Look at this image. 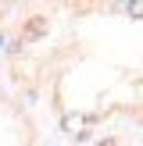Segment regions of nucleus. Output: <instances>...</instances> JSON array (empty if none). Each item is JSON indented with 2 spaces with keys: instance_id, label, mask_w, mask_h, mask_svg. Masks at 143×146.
Masks as SVG:
<instances>
[{
  "instance_id": "nucleus-2",
  "label": "nucleus",
  "mask_w": 143,
  "mask_h": 146,
  "mask_svg": "<svg viewBox=\"0 0 143 146\" xmlns=\"http://www.w3.org/2000/svg\"><path fill=\"white\" fill-rule=\"evenodd\" d=\"M129 14H136V18H143V0H140V4H129Z\"/></svg>"
},
{
  "instance_id": "nucleus-1",
  "label": "nucleus",
  "mask_w": 143,
  "mask_h": 146,
  "mask_svg": "<svg viewBox=\"0 0 143 146\" xmlns=\"http://www.w3.org/2000/svg\"><path fill=\"white\" fill-rule=\"evenodd\" d=\"M43 32H47V18H43V14H36V18L25 21V39H36V36H43Z\"/></svg>"
},
{
  "instance_id": "nucleus-3",
  "label": "nucleus",
  "mask_w": 143,
  "mask_h": 146,
  "mask_svg": "<svg viewBox=\"0 0 143 146\" xmlns=\"http://www.w3.org/2000/svg\"><path fill=\"white\" fill-rule=\"evenodd\" d=\"M100 146H114V143H111V139H107V143H100Z\"/></svg>"
}]
</instances>
